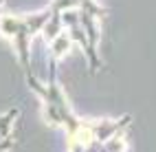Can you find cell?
I'll return each mask as SVG.
<instances>
[{"mask_svg": "<svg viewBox=\"0 0 156 152\" xmlns=\"http://www.w3.org/2000/svg\"><path fill=\"white\" fill-rule=\"evenodd\" d=\"M2 2H5V0H0V7H2Z\"/></svg>", "mask_w": 156, "mask_h": 152, "instance_id": "obj_9", "label": "cell"}, {"mask_svg": "<svg viewBox=\"0 0 156 152\" xmlns=\"http://www.w3.org/2000/svg\"><path fill=\"white\" fill-rule=\"evenodd\" d=\"M0 16H2V11H0Z\"/></svg>", "mask_w": 156, "mask_h": 152, "instance_id": "obj_10", "label": "cell"}, {"mask_svg": "<svg viewBox=\"0 0 156 152\" xmlns=\"http://www.w3.org/2000/svg\"><path fill=\"white\" fill-rule=\"evenodd\" d=\"M16 117V110H11L5 119H0V130H2V135H7V128H9V124H11V119Z\"/></svg>", "mask_w": 156, "mask_h": 152, "instance_id": "obj_8", "label": "cell"}, {"mask_svg": "<svg viewBox=\"0 0 156 152\" xmlns=\"http://www.w3.org/2000/svg\"><path fill=\"white\" fill-rule=\"evenodd\" d=\"M20 27H22V18L20 16H11V13H2L0 16V33L13 38L20 31Z\"/></svg>", "mask_w": 156, "mask_h": 152, "instance_id": "obj_5", "label": "cell"}, {"mask_svg": "<svg viewBox=\"0 0 156 152\" xmlns=\"http://www.w3.org/2000/svg\"><path fill=\"white\" fill-rule=\"evenodd\" d=\"M22 20H24V24H27V29H29V33L33 35V33H37V31H42L44 24L51 20V9H44V11H37V13L22 16Z\"/></svg>", "mask_w": 156, "mask_h": 152, "instance_id": "obj_4", "label": "cell"}, {"mask_svg": "<svg viewBox=\"0 0 156 152\" xmlns=\"http://www.w3.org/2000/svg\"><path fill=\"white\" fill-rule=\"evenodd\" d=\"M68 49H70V35H68V33H59V35L53 40V44H51L53 57H62L64 53H68Z\"/></svg>", "mask_w": 156, "mask_h": 152, "instance_id": "obj_7", "label": "cell"}, {"mask_svg": "<svg viewBox=\"0 0 156 152\" xmlns=\"http://www.w3.org/2000/svg\"><path fill=\"white\" fill-rule=\"evenodd\" d=\"M62 24H66L68 27V31L73 35V40L86 51V55H88V62L92 66V71H99L101 68V60H97L95 55H92V51H90V44H88V38L84 33V29H81V20H79V9H68V11H62Z\"/></svg>", "mask_w": 156, "mask_h": 152, "instance_id": "obj_1", "label": "cell"}, {"mask_svg": "<svg viewBox=\"0 0 156 152\" xmlns=\"http://www.w3.org/2000/svg\"><path fill=\"white\" fill-rule=\"evenodd\" d=\"M79 11H88L97 18H106L108 11L103 9L101 5H97L95 0H53V5H51V13L53 16H62V11H68V9H77Z\"/></svg>", "mask_w": 156, "mask_h": 152, "instance_id": "obj_2", "label": "cell"}, {"mask_svg": "<svg viewBox=\"0 0 156 152\" xmlns=\"http://www.w3.org/2000/svg\"><path fill=\"white\" fill-rule=\"evenodd\" d=\"M79 20H81V29L88 38V44H90V51L92 55L99 60V24H97V16H92L88 11H79Z\"/></svg>", "mask_w": 156, "mask_h": 152, "instance_id": "obj_3", "label": "cell"}, {"mask_svg": "<svg viewBox=\"0 0 156 152\" xmlns=\"http://www.w3.org/2000/svg\"><path fill=\"white\" fill-rule=\"evenodd\" d=\"M42 31H44V38L53 42V40L62 33V16H53V13H51V20L44 24Z\"/></svg>", "mask_w": 156, "mask_h": 152, "instance_id": "obj_6", "label": "cell"}]
</instances>
